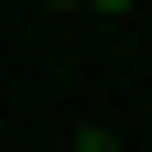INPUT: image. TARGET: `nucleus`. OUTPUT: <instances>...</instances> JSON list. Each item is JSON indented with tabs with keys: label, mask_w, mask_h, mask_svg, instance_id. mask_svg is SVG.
Wrapping results in <instances>:
<instances>
[{
	"label": "nucleus",
	"mask_w": 152,
	"mask_h": 152,
	"mask_svg": "<svg viewBox=\"0 0 152 152\" xmlns=\"http://www.w3.org/2000/svg\"><path fill=\"white\" fill-rule=\"evenodd\" d=\"M76 152H120V130H98V120H87V130H76Z\"/></svg>",
	"instance_id": "nucleus-1"
},
{
	"label": "nucleus",
	"mask_w": 152,
	"mask_h": 152,
	"mask_svg": "<svg viewBox=\"0 0 152 152\" xmlns=\"http://www.w3.org/2000/svg\"><path fill=\"white\" fill-rule=\"evenodd\" d=\"M76 11H98V22H120V11H130V0H76Z\"/></svg>",
	"instance_id": "nucleus-2"
},
{
	"label": "nucleus",
	"mask_w": 152,
	"mask_h": 152,
	"mask_svg": "<svg viewBox=\"0 0 152 152\" xmlns=\"http://www.w3.org/2000/svg\"><path fill=\"white\" fill-rule=\"evenodd\" d=\"M44 11H76V0H44Z\"/></svg>",
	"instance_id": "nucleus-3"
}]
</instances>
